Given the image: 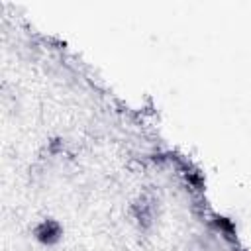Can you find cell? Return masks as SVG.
<instances>
[{
    "label": "cell",
    "mask_w": 251,
    "mask_h": 251,
    "mask_svg": "<svg viewBox=\"0 0 251 251\" xmlns=\"http://www.w3.org/2000/svg\"><path fill=\"white\" fill-rule=\"evenodd\" d=\"M131 212H133V216H135V220L139 222L141 227L151 226V222H153V212H155L153 200H151L149 196H139L137 202L131 206Z\"/></svg>",
    "instance_id": "2"
},
{
    "label": "cell",
    "mask_w": 251,
    "mask_h": 251,
    "mask_svg": "<svg viewBox=\"0 0 251 251\" xmlns=\"http://www.w3.org/2000/svg\"><path fill=\"white\" fill-rule=\"evenodd\" d=\"M61 233H63L61 224L55 222V220H51V218L41 220V222L35 224V227H33V235H35V239L41 241V243H45V245H53V243H57V241L61 239Z\"/></svg>",
    "instance_id": "1"
}]
</instances>
